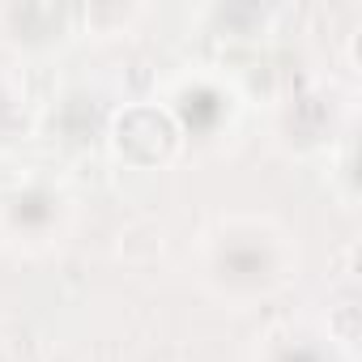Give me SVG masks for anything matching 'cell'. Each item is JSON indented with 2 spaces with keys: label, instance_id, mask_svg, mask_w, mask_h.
Returning a JSON list of instances; mask_svg holds the SVG:
<instances>
[{
  "label": "cell",
  "instance_id": "1",
  "mask_svg": "<svg viewBox=\"0 0 362 362\" xmlns=\"http://www.w3.org/2000/svg\"><path fill=\"white\" fill-rule=\"evenodd\" d=\"M218 269H222L230 281H264V277L273 273V256H269V247H260V243H226Z\"/></svg>",
  "mask_w": 362,
  "mask_h": 362
},
{
  "label": "cell",
  "instance_id": "2",
  "mask_svg": "<svg viewBox=\"0 0 362 362\" xmlns=\"http://www.w3.org/2000/svg\"><path fill=\"white\" fill-rule=\"evenodd\" d=\"M52 214H56V209H52V197H43V192L22 197V201H18V209H13V218H18V222H26V226H43Z\"/></svg>",
  "mask_w": 362,
  "mask_h": 362
}]
</instances>
